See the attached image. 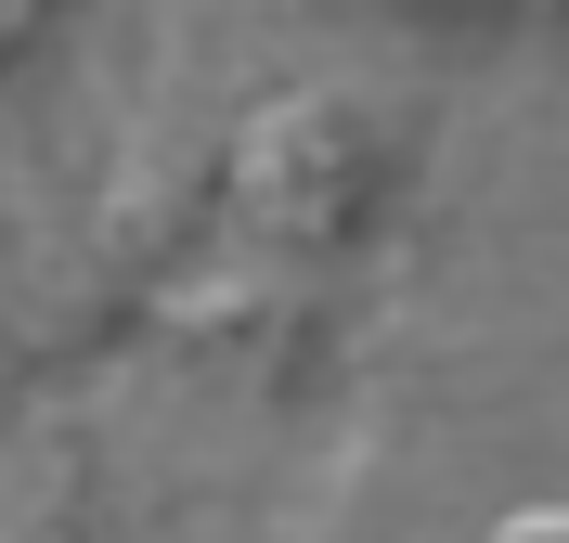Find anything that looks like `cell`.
Segmentation results:
<instances>
[{
    "instance_id": "2",
    "label": "cell",
    "mask_w": 569,
    "mask_h": 543,
    "mask_svg": "<svg viewBox=\"0 0 569 543\" xmlns=\"http://www.w3.org/2000/svg\"><path fill=\"white\" fill-rule=\"evenodd\" d=\"M479 543H569V492H531V505H505Z\"/></svg>"
},
{
    "instance_id": "1",
    "label": "cell",
    "mask_w": 569,
    "mask_h": 543,
    "mask_svg": "<svg viewBox=\"0 0 569 543\" xmlns=\"http://www.w3.org/2000/svg\"><path fill=\"white\" fill-rule=\"evenodd\" d=\"M233 208L259 247H337L376 208V117L350 91H284L233 143Z\"/></svg>"
}]
</instances>
